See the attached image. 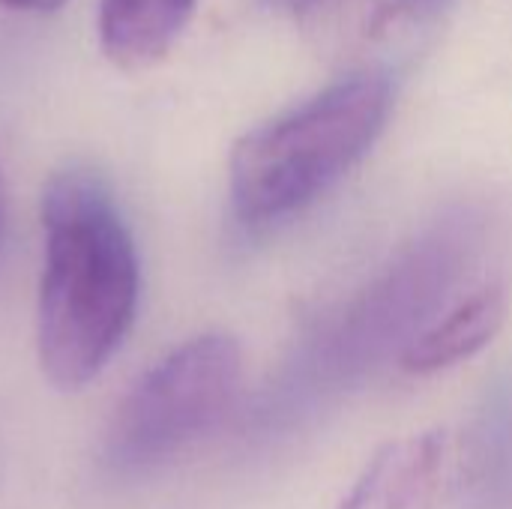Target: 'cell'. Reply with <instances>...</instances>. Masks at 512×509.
I'll return each mask as SVG.
<instances>
[{"label": "cell", "instance_id": "obj_3", "mask_svg": "<svg viewBox=\"0 0 512 509\" xmlns=\"http://www.w3.org/2000/svg\"><path fill=\"white\" fill-rule=\"evenodd\" d=\"M240 369V345L228 333H204L174 348L117 405L105 462L120 474H138L186 450L225 417Z\"/></svg>", "mask_w": 512, "mask_h": 509}, {"label": "cell", "instance_id": "obj_4", "mask_svg": "<svg viewBox=\"0 0 512 509\" xmlns=\"http://www.w3.org/2000/svg\"><path fill=\"white\" fill-rule=\"evenodd\" d=\"M474 255V237L462 222H444L414 240L351 306L318 351V372L333 381H357L405 348L435 321L453 285Z\"/></svg>", "mask_w": 512, "mask_h": 509}, {"label": "cell", "instance_id": "obj_11", "mask_svg": "<svg viewBox=\"0 0 512 509\" xmlns=\"http://www.w3.org/2000/svg\"><path fill=\"white\" fill-rule=\"evenodd\" d=\"M411 3H435V0H411Z\"/></svg>", "mask_w": 512, "mask_h": 509}, {"label": "cell", "instance_id": "obj_6", "mask_svg": "<svg viewBox=\"0 0 512 509\" xmlns=\"http://www.w3.org/2000/svg\"><path fill=\"white\" fill-rule=\"evenodd\" d=\"M507 294L501 285H483L438 315L399 357L411 375H432L480 354L504 327Z\"/></svg>", "mask_w": 512, "mask_h": 509}, {"label": "cell", "instance_id": "obj_10", "mask_svg": "<svg viewBox=\"0 0 512 509\" xmlns=\"http://www.w3.org/2000/svg\"><path fill=\"white\" fill-rule=\"evenodd\" d=\"M270 3H276V6H282V9H309V6H318L321 0H270Z\"/></svg>", "mask_w": 512, "mask_h": 509}, {"label": "cell", "instance_id": "obj_1", "mask_svg": "<svg viewBox=\"0 0 512 509\" xmlns=\"http://www.w3.org/2000/svg\"><path fill=\"white\" fill-rule=\"evenodd\" d=\"M42 231L39 363L54 387L81 390L132 330L141 291L138 252L111 189L87 168H66L48 180Z\"/></svg>", "mask_w": 512, "mask_h": 509}, {"label": "cell", "instance_id": "obj_7", "mask_svg": "<svg viewBox=\"0 0 512 509\" xmlns=\"http://www.w3.org/2000/svg\"><path fill=\"white\" fill-rule=\"evenodd\" d=\"M198 0H99V42L111 63L141 69L162 60Z\"/></svg>", "mask_w": 512, "mask_h": 509}, {"label": "cell", "instance_id": "obj_2", "mask_svg": "<svg viewBox=\"0 0 512 509\" xmlns=\"http://www.w3.org/2000/svg\"><path fill=\"white\" fill-rule=\"evenodd\" d=\"M390 108V75L366 69L246 132L228 162L237 219L252 228L273 225L318 201L372 150Z\"/></svg>", "mask_w": 512, "mask_h": 509}, {"label": "cell", "instance_id": "obj_5", "mask_svg": "<svg viewBox=\"0 0 512 509\" xmlns=\"http://www.w3.org/2000/svg\"><path fill=\"white\" fill-rule=\"evenodd\" d=\"M447 462L444 432H423L384 444L339 509H432Z\"/></svg>", "mask_w": 512, "mask_h": 509}, {"label": "cell", "instance_id": "obj_8", "mask_svg": "<svg viewBox=\"0 0 512 509\" xmlns=\"http://www.w3.org/2000/svg\"><path fill=\"white\" fill-rule=\"evenodd\" d=\"M0 3L9 9H18V12H54L66 0H0Z\"/></svg>", "mask_w": 512, "mask_h": 509}, {"label": "cell", "instance_id": "obj_9", "mask_svg": "<svg viewBox=\"0 0 512 509\" xmlns=\"http://www.w3.org/2000/svg\"><path fill=\"white\" fill-rule=\"evenodd\" d=\"M6 234V183H3V171H0V243Z\"/></svg>", "mask_w": 512, "mask_h": 509}]
</instances>
